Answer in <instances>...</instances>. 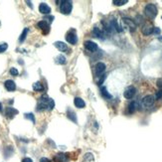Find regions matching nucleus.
Wrapping results in <instances>:
<instances>
[{
	"label": "nucleus",
	"instance_id": "obj_28",
	"mask_svg": "<svg viewBox=\"0 0 162 162\" xmlns=\"http://www.w3.org/2000/svg\"><path fill=\"white\" fill-rule=\"evenodd\" d=\"M9 72H10V74H11L12 76H18L19 75V72H18V70H17L16 68H11Z\"/></svg>",
	"mask_w": 162,
	"mask_h": 162
},
{
	"label": "nucleus",
	"instance_id": "obj_33",
	"mask_svg": "<svg viewBox=\"0 0 162 162\" xmlns=\"http://www.w3.org/2000/svg\"><path fill=\"white\" fill-rule=\"evenodd\" d=\"M22 162H33V160L31 159V158H29V157H26V158H24V159L22 160Z\"/></svg>",
	"mask_w": 162,
	"mask_h": 162
},
{
	"label": "nucleus",
	"instance_id": "obj_2",
	"mask_svg": "<svg viewBox=\"0 0 162 162\" xmlns=\"http://www.w3.org/2000/svg\"><path fill=\"white\" fill-rule=\"evenodd\" d=\"M157 13H158L157 7L153 3H148L145 6V8H144V14L150 20H153L157 16Z\"/></svg>",
	"mask_w": 162,
	"mask_h": 162
},
{
	"label": "nucleus",
	"instance_id": "obj_13",
	"mask_svg": "<svg viewBox=\"0 0 162 162\" xmlns=\"http://www.w3.org/2000/svg\"><path fill=\"white\" fill-rule=\"evenodd\" d=\"M39 11H40V13H42V14L48 15V14H50V12H51V7L47 4V3L43 2L39 5Z\"/></svg>",
	"mask_w": 162,
	"mask_h": 162
},
{
	"label": "nucleus",
	"instance_id": "obj_14",
	"mask_svg": "<svg viewBox=\"0 0 162 162\" xmlns=\"http://www.w3.org/2000/svg\"><path fill=\"white\" fill-rule=\"evenodd\" d=\"M18 113V111L15 109L14 108H11V106H8V108L5 109V115L7 116L8 118H13L14 116Z\"/></svg>",
	"mask_w": 162,
	"mask_h": 162
},
{
	"label": "nucleus",
	"instance_id": "obj_34",
	"mask_svg": "<svg viewBox=\"0 0 162 162\" xmlns=\"http://www.w3.org/2000/svg\"><path fill=\"white\" fill-rule=\"evenodd\" d=\"M157 86L162 89V79H159V80L157 81Z\"/></svg>",
	"mask_w": 162,
	"mask_h": 162
},
{
	"label": "nucleus",
	"instance_id": "obj_32",
	"mask_svg": "<svg viewBox=\"0 0 162 162\" xmlns=\"http://www.w3.org/2000/svg\"><path fill=\"white\" fill-rule=\"evenodd\" d=\"M40 162H51V160L48 159V158H46V157H42L40 159Z\"/></svg>",
	"mask_w": 162,
	"mask_h": 162
},
{
	"label": "nucleus",
	"instance_id": "obj_23",
	"mask_svg": "<svg viewBox=\"0 0 162 162\" xmlns=\"http://www.w3.org/2000/svg\"><path fill=\"white\" fill-rule=\"evenodd\" d=\"M101 94L105 99H112V95L106 91V88L105 87H102L101 89Z\"/></svg>",
	"mask_w": 162,
	"mask_h": 162
},
{
	"label": "nucleus",
	"instance_id": "obj_31",
	"mask_svg": "<svg viewBox=\"0 0 162 162\" xmlns=\"http://www.w3.org/2000/svg\"><path fill=\"white\" fill-rule=\"evenodd\" d=\"M160 32H161V31H160L159 28H158V27H154V30H153L154 34H157V35H158V34H160Z\"/></svg>",
	"mask_w": 162,
	"mask_h": 162
},
{
	"label": "nucleus",
	"instance_id": "obj_35",
	"mask_svg": "<svg viewBox=\"0 0 162 162\" xmlns=\"http://www.w3.org/2000/svg\"><path fill=\"white\" fill-rule=\"evenodd\" d=\"M26 3H27V4H28V5L30 6L31 8H32V4H31V2H30V1H26Z\"/></svg>",
	"mask_w": 162,
	"mask_h": 162
},
{
	"label": "nucleus",
	"instance_id": "obj_20",
	"mask_svg": "<svg viewBox=\"0 0 162 162\" xmlns=\"http://www.w3.org/2000/svg\"><path fill=\"white\" fill-rule=\"evenodd\" d=\"M67 116H68V118H69V119H71L73 122H75V123H77V122H78L77 115H76V113H75L73 111H72V109H68V112H67Z\"/></svg>",
	"mask_w": 162,
	"mask_h": 162
},
{
	"label": "nucleus",
	"instance_id": "obj_17",
	"mask_svg": "<svg viewBox=\"0 0 162 162\" xmlns=\"http://www.w3.org/2000/svg\"><path fill=\"white\" fill-rule=\"evenodd\" d=\"M92 34L95 35V37L99 38V39H105V33H103V31H102L98 27H95L92 29Z\"/></svg>",
	"mask_w": 162,
	"mask_h": 162
},
{
	"label": "nucleus",
	"instance_id": "obj_5",
	"mask_svg": "<svg viewBox=\"0 0 162 162\" xmlns=\"http://www.w3.org/2000/svg\"><path fill=\"white\" fill-rule=\"evenodd\" d=\"M154 102H155V99L153 96L151 95H148V96H145L144 98L142 99V105L144 108H151L153 105H154Z\"/></svg>",
	"mask_w": 162,
	"mask_h": 162
},
{
	"label": "nucleus",
	"instance_id": "obj_3",
	"mask_svg": "<svg viewBox=\"0 0 162 162\" xmlns=\"http://www.w3.org/2000/svg\"><path fill=\"white\" fill-rule=\"evenodd\" d=\"M72 10H73V3H72V1H69V0H63V1H61L60 4L61 13H63L65 15H69L71 14Z\"/></svg>",
	"mask_w": 162,
	"mask_h": 162
},
{
	"label": "nucleus",
	"instance_id": "obj_26",
	"mask_svg": "<svg viewBox=\"0 0 162 162\" xmlns=\"http://www.w3.org/2000/svg\"><path fill=\"white\" fill-rule=\"evenodd\" d=\"M24 118L27 119H30L33 123H35V116H34L33 113H25V115H24Z\"/></svg>",
	"mask_w": 162,
	"mask_h": 162
},
{
	"label": "nucleus",
	"instance_id": "obj_36",
	"mask_svg": "<svg viewBox=\"0 0 162 162\" xmlns=\"http://www.w3.org/2000/svg\"><path fill=\"white\" fill-rule=\"evenodd\" d=\"M3 111V106H2V103L0 102V112H2Z\"/></svg>",
	"mask_w": 162,
	"mask_h": 162
},
{
	"label": "nucleus",
	"instance_id": "obj_12",
	"mask_svg": "<svg viewBox=\"0 0 162 162\" xmlns=\"http://www.w3.org/2000/svg\"><path fill=\"white\" fill-rule=\"evenodd\" d=\"M85 48L87 50H89V52H96L98 50V44H96L95 42H92V41H86L85 42Z\"/></svg>",
	"mask_w": 162,
	"mask_h": 162
},
{
	"label": "nucleus",
	"instance_id": "obj_24",
	"mask_svg": "<svg viewBox=\"0 0 162 162\" xmlns=\"http://www.w3.org/2000/svg\"><path fill=\"white\" fill-rule=\"evenodd\" d=\"M136 109H137V102H130L129 105H128V112L129 113H133L134 112L136 111Z\"/></svg>",
	"mask_w": 162,
	"mask_h": 162
},
{
	"label": "nucleus",
	"instance_id": "obj_6",
	"mask_svg": "<svg viewBox=\"0 0 162 162\" xmlns=\"http://www.w3.org/2000/svg\"><path fill=\"white\" fill-rule=\"evenodd\" d=\"M66 41L69 44H72V45H76L78 42V36L74 31H70V32L67 33L66 35Z\"/></svg>",
	"mask_w": 162,
	"mask_h": 162
},
{
	"label": "nucleus",
	"instance_id": "obj_27",
	"mask_svg": "<svg viewBox=\"0 0 162 162\" xmlns=\"http://www.w3.org/2000/svg\"><path fill=\"white\" fill-rule=\"evenodd\" d=\"M8 48V44L7 43H2L0 44V53H3V52H5L7 50Z\"/></svg>",
	"mask_w": 162,
	"mask_h": 162
},
{
	"label": "nucleus",
	"instance_id": "obj_4",
	"mask_svg": "<svg viewBox=\"0 0 162 162\" xmlns=\"http://www.w3.org/2000/svg\"><path fill=\"white\" fill-rule=\"evenodd\" d=\"M136 94V89L133 87V86H128L123 92V96L127 99H132L134 96Z\"/></svg>",
	"mask_w": 162,
	"mask_h": 162
},
{
	"label": "nucleus",
	"instance_id": "obj_9",
	"mask_svg": "<svg viewBox=\"0 0 162 162\" xmlns=\"http://www.w3.org/2000/svg\"><path fill=\"white\" fill-rule=\"evenodd\" d=\"M122 22L125 23V25H126L127 27L129 28V30L133 32V31H135L136 29V24L135 22L133 21V20L129 19V18H122Z\"/></svg>",
	"mask_w": 162,
	"mask_h": 162
},
{
	"label": "nucleus",
	"instance_id": "obj_11",
	"mask_svg": "<svg viewBox=\"0 0 162 162\" xmlns=\"http://www.w3.org/2000/svg\"><path fill=\"white\" fill-rule=\"evenodd\" d=\"M38 27L43 31L44 34H48L50 31V25L47 23L46 20H42V21L38 22Z\"/></svg>",
	"mask_w": 162,
	"mask_h": 162
},
{
	"label": "nucleus",
	"instance_id": "obj_29",
	"mask_svg": "<svg viewBox=\"0 0 162 162\" xmlns=\"http://www.w3.org/2000/svg\"><path fill=\"white\" fill-rule=\"evenodd\" d=\"M156 99H162V89H159L158 92H156V95H155V98Z\"/></svg>",
	"mask_w": 162,
	"mask_h": 162
},
{
	"label": "nucleus",
	"instance_id": "obj_10",
	"mask_svg": "<svg viewBox=\"0 0 162 162\" xmlns=\"http://www.w3.org/2000/svg\"><path fill=\"white\" fill-rule=\"evenodd\" d=\"M54 46L56 47L60 52H64V53H68L69 52V48L67 46V44H65L64 42H61V41H57V42H55Z\"/></svg>",
	"mask_w": 162,
	"mask_h": 162
},
{
	"label": "nucleus",
	"instance_id": "obj_25",
	"mask_svg": "<svg viewBox=\"0 0 162 162\" xmlns=\"http://www.w3.org/2000/svg\"><path fill=\"white\" fill-rule=\"evenodd\" d=\"M128 2L127 0H113L112 3L116 6H122V5H125L126 3Z\"/></svg>",
	"mask_w": 162,
	"mask_h": 162
},
{
	"label": "nucleus",
	"instance_id": "obj_1",
	"mask_svg": "<svg viewBox=\"0 0 162 162\" xmlns=\"http://www.w3.org/2000/svg\"><path fill=\"white\" fill-rule=\"evenodd\" d=\"M55 108V102L53 99L49 98L48 96L44 95L39 99L36 109L38 112L42 111H52Z\"/></svg>",
	"mask_w": 162,
	"mask_h": 162
},
{
	"label": "nucleus",
	"instance_id": "obj_30",
	"mask_svg": "<svg viewBox=\"0 0 162 162\" xmlns=\"http://www.w3.org/2000/svg\"><path fill=\"white\" fill-rule=\"evenodd\" d=\"M105 74L99 76V80L98 81V85H102L103 83V81H105Z\"/></svg>",
	"mask_w": 162,
	"mask_h": 162
},
{
	"label": "nucleus",
	"instance_id": "obj_16",
	"mask_svg": "<svg viewBox=\"0 0 162 162\" xmlns=\"http://www.w3.org/2000/svg\"><path fill=\"white\" fill-rule=\"evenodd\" d=\"M74 105L77 106L78 109H84L86 106V102L82 98L77 96V98H75V99H74Z\"/></svg>",
	"mask_w": 162,
	"mask_h": 162
},
{
	"label": "nucleus",
	"instance_id": "obj_15",
	"mask_svg": "<svg viewBox=\"0 0 162 162\" xmlns=\"http://www.w3.org/2000/svg\"><path fill=\"white\" fill-rule=\"evenodd\" d=\"M4 87L8 92H13V91H15V89H16V84H15L14 81L7 80V81H5V83H4Z\"/></svg>",
	"mask_w": 162,
	"mask_h": 162
},
{
	"label": "nucleus",
	"instance_id": "obj_8",
	"mask_svg": "<svg viewBox=\"0 0 162 162\" xmlns=\"http://www.w3.org/2000/svg\"><path fill=\"white\" fill-rule=\"evenodd\" d=\"M105 65L102 63V62H99V63H98L95 66V74L96 77H99V76L103 75V73H105Z\"/></svg>",
	"mask_w": 162,
	"mask_h": 162
},
{
	"label": "nucleus",
	"instance_id": "obj_18",
	"mask_svg": "<svg viewBox=\"0 0 162 162\" xmlns=\"http://www.w3.org/2000/svg\"><path fill=\"white\" fill-rule=\"evenodd\" d=\"M68 155L65 153H58L55 156V162H67Z\"/></svg>",
	"mask_w": 162,
	"mask_h": 162
},
{
	"label": "nucleus",
	"instance_id": "obj_7",
	"mask_svg": "<svg viewBox=\"0 0 162 162\" xmlns=\"http://www.w3.org/2000/svg\"><path fill=\"white\" fill-rule=\"evenodd\" d=\"M153 30H154V27L152 26V24L147 22L142 26V28H141V32H142L143 35L148 36V35H150V34L153 33Z\"/></svg>",
	"mask_w": 162,
	"mask_h": 162
},
{
	"label": "nucleus",
	"instance_id": "obj_22",
	"mask_svg": "<svg viewBox=\"0 0 162 162\" xmlns=\"http://www.w3.org/2000/svg\"><path fill=\"white\" fill-rule=\"evenodd\" d=\"M28 32H29V29L28 28H25V29L23 30V32L21 33V35H20V37H19V42L20 43H22V42H24V41H25Z\"/></svg>",
	"mask_w": 162,
	"mask_h": 162
},
{
	"label": "nucleus",
	"instance_id": "obj_19",
	"mask_svg": "<svg viewBox=\"0 0 162 162\" xmlns=\"http://www.w3.org/2000/svg\"><path fill=\"white\" fill-rule=\"evenodd\" d=\"M55 62H56V64H58V65H65L67 63V60H66V57H65L64 55L60 54L55 58Z\"/></svg>",
	"mask_w": 162,
	"mask_h": 162
},
{
	"label": "nucleus",
	"instance_id": "obj_21",
	"mask_svg": "<svg viewBox=\"0 0 162 162\" xmlns=\"http://www.w3.org/2000/svg\"><path fill=\"white\" fill-rule=\"evenodd\" d=\"M33 89L35 92H42L44 91V87H43V85L41 84L40 82H36V83H34L33 84Z\"/></svg>",
	"mask_w": 162,
	"mask_h": 162
}]
</instances>
